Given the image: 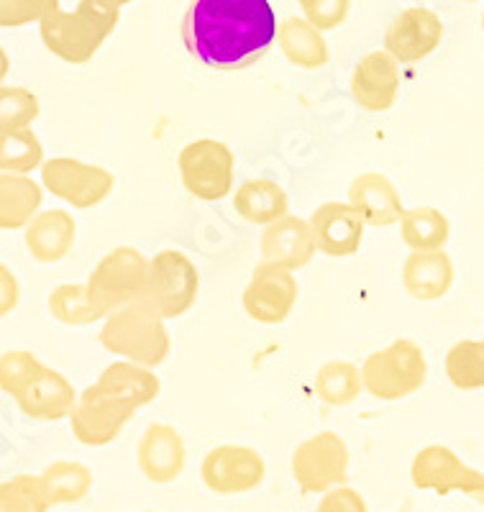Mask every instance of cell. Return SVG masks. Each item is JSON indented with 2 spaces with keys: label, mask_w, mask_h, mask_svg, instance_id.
<instances>
[{
  "label": "cell",
  "mask_w": 484,
  "mask_h": 512,
  "mask_svg": "<svg viewBox=\"0 0 484 512\" xmlns=\"http://www.w3.org/2000/svg\"><path fill=\"white\" fill-rule=\"evenodd\" d=\"M182 41L208 70H246L277 41L275 8L269 0H193L182 21Z\"/></svg>",
  "instance_id": "obj_1"
},
{
  "label": "cell",
  "mask_w": 484,
  "mask_h": 512,
  "mask_svg": "<svg viewBox=\"0 0 484 512\" xmlns=\"http://www.w3.org/2000/svg\"><path fill=\"white\" fill-rule=\"evenodd\" d=\"M100 344L105 351L141 367L157 369L170 359L172 338L167 323L157 315L146 313L141 305H126L103 320Z\"/></svg>",
  "instance_id": "obj_2"
},
{
  "label": "cell",
  "mask_w": 484,
  "mask_h": 512,
  "mask_svg": "<svg viewBox=\"0 0 484 512\" xmlns=\"http://www.w3.org/2000/svg\"><path fill=\"white\" fill-rule=\"evenodd\" d=\"M200 274L193 259L180 249H162L149 259V277L139 303L146 313L157 315L164 323L185 315L198 300Z\"/></svg>",
  "instance_id": "obj_3"
},
{
  "label": "cell",
  "mask_w": 484,
  "mask_h": 512,
  "mask_svg": "<svg viewBox=\"0 0 484 512\" xmlns=\"http://www.w3.org/2000/svg\"><path fill=\"white\" fill-rule=\"evenodd\" d=\"M428 361L413 338H395L385 349L364 359V390L380 402H397L415 395L426 384Z\"/></svg>",
  "instance_id": "obj_4"
},
{
  "label": "cell",
  "mask_w": 484,
  "mask_h": 512,
  "mask_svg": "<svg viewBox=\"0 0 484 512\" xmlns=\"http://www.w3.org/2000/svg\"><path fill=\"white\" fill-rule=\"evenodd\" d=\"M177 172L187 195L203 203H218L234 192L236 159L223 141L195 139L177 154Z\"/></svg>",
  "instance_id": "obj_5"
},
{
  "label": "cell",
  "mask_w": 484,
  "mask_h": 512,
  "mask_svg": "<svg viewBox=\"0 0 484 512\" xmlns=\"http://www.w3.org/2000/svg\"><path fill=\"white\" fill-rule=\"evenodd\" d=\"M146 277H149V259L134 246H116L95 264L85 285L100 313L108 318L126 305L139 303Z\"/></svg>",
  "instance_id": "obj_6"
},
{
  "label": "cell",
  "mask_w": 484,
  "mask_h": 512,
  "mask_svg": "<svg viewBox=\"0 0 484 512\" xmlns=\"http://www.w3.org/2000/svg\"><path fill=\"white\" fill-rule=\"evenodd\" d=\"M351 454L336 431H318L292 451V479L303 495H323L349 479Z\"/></svg>",
  "instance_id": "obj_7"
},
{
  "label": "cell",
  "mask_w": 484,
  "mask_h": 512,
  "mask_svg": "<svg viewBox=\"0 0 484 512\" xmlns=\"http://www.w3.org/2000/svg\"><path fill=\"white\" fill-rule=\"evenodd\" d=\"M39 172L44 190L77 210L98 208L100 203L111 198L113 187H116V177L111 169L75 157L47 159Z\"/></svg>",
  "instance_id": "obj_8"
},
{
  "label": "cell",
  "mask_w": 484,
  "mask_h": 512,
  "mask_svg": "<svg viewBox=\"0 0 484 512\" xmlns=\"http://www.w3.org/2000/svg\"><path fill=\"white\" fill-rule=\"evenodd\" d=\"M410 482L420 492H433L441 497L461 492L477 502L484 495V472H477L444 443H431L413 456Z\"/></svg>",
  "instance_id": "obj_9"
},
{
  "label": "cell",
  "mask_w": 484,
  "mask_h": 512,
  "mask_svg": "<svg viewBox=\"0 0 484 512\" xmlns=\"http://www.w3.org/2000/svg\"><path fill=\"white\" fill-rule=\"evenodd\" d=\"M111 8H98L93 3H85L75 16H52L44 24V44L49 52L57 54L59 59L72 64H82L93 59L103 39L113 29Z\"/></svg>",
  "instance_id": "obj_10"
},
{
  "label": "cell",
  "mask_w": 484,
  "mask_h": 512,
  "mask_svg": "<svg viewBox=\"0 0 484 512\" xmlns=\"http://www.w3.org/2000/svg\"><path fill=\"white\" fill-rule=\"evenodd\" d=\"M139 408H134L131 402L121 400V397L111 395V392L100 390L98 384H90L77 397L75 408L70 415L72 436L82 443V446L100 448L116 441L121 431L134 420Z\"/></svg>",
  "instance_id": "obj_11"
},
{
  "label": "cell",
  "mask_w": 484,
  "mask_h": 512,
  "mask_svg": "<svg viewBox=\"0 0 484 512\" xmlns=\"http://www.w3.org/2000/svg\"><path fill=\"white\" fill-rule=\"evenodd\" d=\"M200 479L210 492L223 497L246 495L267 479V461L257 448L244 443H221L200 461Z\"/></svg>",
  "instance_id": "obj_12"
},
{
  "label": "cell",
  "mask_w": 484,
  "mask_h": 512,
  "mask_svg": "<svg viewBox=\"0 0 484 512\" xmlns=\"http://www.w3.org/2000/svg\"><path fill=\"white\" fill-rule=\"evenodd\" d=\"M300 287L295 272L272 262H259L241 295V308L254 323L280 326L295 310Z\"/></svg>",
  "instance_id": "obj_13"
},
{
  "label": "cell",
  "mask_w": 484,
  "mask_h": 512,
  "mask_svg": "<svg viewBox=\"0 0 484 512\" xmlns=\"http://www.w3.org/2000/svg\"><path fill=\"white\" fill-rule=\"evenodd\" d=\"M136 461H139V472L144 474L146 482L172 484L185 469V438L170 423L146 425L139 446H136Z\"/></svg>",
  "instance_id": "obj_14"
},
{
  "label": "cell",
  "mask_w": 484,
  "mask_h": 512,
  "mask_svg": "<svg viewBox=\"0 0 484 512\" xmlns=\"http://www.w3.org/2000/svg\"><path fill=\"white\" fill-rule=\"evenodd\" d=\"M308 221L318 251L333 256V259H346V256L356 254L362 246L364 231L369 228L349 203H336V200L318 205Z\"/></svg>",
  "instance_id": "obj_15"
},
{
  "label": "cell",
  "mask_w": 484,
  "mask_h": 512,
  "mask_svg": "<svg viewBox=\"0 0 484 512\" xmlns=\"http://www.w3.org/2000/svg\"><path fill=\"white\" fill-rule=\"evenodd\" d=\"M390 52H372L356 64L351 75V98L369 113H385L397 103L400 67Z\"/></svg>",
  "instance_id": "obj_16"
},
{
  "label": "cell",
  "mask_w": 484,
  "mask_h": 512,
  "mask_svg": "<svg viewBox=\"0 0 484 512\" xmlns=\"http://www.w3.org/2000/svg\"><path fill=\"white\" fill-rule=\"evenodd\" d=\"M77 397L80 395L65 374L52 367H44L24 390L13 397V402L26 418L41 420V423H57V420H70Z\"/></svg>",
  "instance_id": "obj_17"
},
{
  "label": "cell",
  "mask_w": 484,
  "mask_h": 512,
  "mask_svg": "<svg viewBox=\"0 0 484 512\" xmlns=\"http://www.w3.org/2000/svg\"><path fill=\"white\" fill-rule=\"evenodd\" d=\"M259 251L264 262L280 264V267L298 272L305 269L318 254L310 221L298 216H285L282 221L272 223L259 236Z\"/></svg>",
  "instance_id": "obj_18"
},
{
  "label": "cell",
  "mask_w": 484,
  "mask_h": 512,
  "mask_svg": "<svg viewBox=\"0 0 484 512\" xmlns=\"http://www.w3.org/2000/svg\"><path fill=\"white\" fill-rule=\"evenodd\" d=\"M346 203L372 228H387L392 223H400V218L408 210L403 205V195L395 187V182L382 175V172L356 175L349 185V200Z\"/></svg>",
  "instance_id": "obj_19"
},
{
  "label": "cell",
  "mask_w": 484,
  "mask_h": 512,
  "mask_svg": "<svg viewBox=\"0 0 484 512\" xmlns=\"http://www.w3.org/2000/svg\"><path fill=\"white\" fill-rule=\"evenodd\" d=\"M403 287L413 300L436 303L454 287V262L444 249L410 251L403 264Z\"/></svg>",
  "instance_id": "obj_20"
},
{
  "label": "cell",
  "mask_w": 484,
  "mask_h": 512,
  "mask_svg": "<svg viewBox=\"0 0 484 512\" xmlns=\"http://www.w3.org/2000/svg\"><path fill=\"white\" fill-rule=\"evenodd\" d=\"M75 218L62 208L41 210L39 216L24 228V241L31 259L39 264L62 262L75 246Z\"/></svg>",
  "instance_id": "obj_21"
},
{
  "label": "cell",
  "mask_w": 484,
  "mask_h": 512,
  "mask_svg": "<svg viewBox=\"0 0 484 512\" xmlns=\"http://www.w3.org/2000/svg\"><path fill=\"white\" fill-rule=\"evenodd\" d=\"M441 21L433 13L415 8L397 18L387 34V52L403 64H413L426 59L441 41Z\"/></svg>",
  "instance_id": "obj_22"
},
{
  "label": "cell",
  "mask_w": 484,
  "mask_h": 512,
  "mask_svg": "<svg viewBox=\"0 0 484 512\" xmlns=\"http://www.w3.org/2000/svg\"><path fill=\"white\" fill-rule=\"evenodd\" d=\"M234 210L241 221L267 228L290 216V200L280 182L267 180V177H251L234 190Z\"/></svg>",
  "instance_id": "obj_23"
},
{
  "label": "cell",
  "mask_w": 484,
  "mask_h": 512,
  "mask_svg": "<svg viewBox=\"0 0 484 512\" xmlns=\"http://www.w3.org/2000/svg\"><path fill=\"white\" fill-rule=\"evenodd\" d=\"M95 384H98L100 390L131 402L139 410L146 408V405H152L159 397V392H162V382L154 374V369L141 367V364H134V361L126 359H118L113 364H108L98 374Z\"/></svg>",
  "instance_id": "obj_24"
},
{
  "label": "cell",
  "mask_w": 484,
  "mask_h": 512,
  "mask_svg": "<svg viewBox=\"0 0 484 512\" xmlns=\"http://www.w3.org/2000/svg\"><path fill=\"white\" fill-rule=\"evenodd\" d=\"M44 190L29 175H11L3 172L0 177V226L6 231L26 228L41 213Z\"/></svg>",
  "instance_id": "obj_25"
},
{
  "label": "cell",
  "mask_w": 484,
  "mask_h": 512,
  "mask_svg": "<svg viewBox=\"0 0 484 512\" xmlns=\"http://www.w3.org/2000/svg\"><path fill=\"white\" fill-rule=\"evenodd\" d=\"M400 236L410 251L444 249L451 236V223L444 210L433 205H415L400 218Z\"/></svg>",
  "instance_id": "obj_26"
},
{
  "label": "cell",
  "mask_w": 484,
  "mask_h": 512,
  "mask_svg": "<svg viewBox=\"0 0 484 512\" xmlns=\"http://www.w3.org/2000/svg\"><path fill=\"white\" fill-rule=\"evenodd\" d=\"M41 482L47 487V495L52 500V507L59 505H77L90 495L93 489V472L90 466L82 461L59 459L44 466L41 472Z\"/></svg>",
  "instance_id": "obj_27"
},
{
  "label": "cell",
  "mask_w": 484,
  "mask_h": 512,
  "mask_svg": "<svg viewBox=\"0 0 484 512\" xmlns=\"http://www.w3.org/2000/svg\"><path fill=\"white\" fill-rule=\"evenodd\" d=\"M362 390V367H354L351 361L331 359L315 374V395L328 408H346Z\"/></svg>",
  "instance_id": "obj_28"
},
{
  "label": "cell",
  "mask_w": 484,
  "mask_h": 512,
  "mask_svg": "<svg viewBox=\"0 0 484 512\" xmlns=\"http://www.w3.org/2000/svg\"><path fill=\"white\" fill-rule=\"evenodd\" d=\"M444 372L461 392L484 390V338H461L446 351Z\"/></svg>",
  "instance_id": "obj_29"
},
{
  "label": "cell",
  "mask_w": 484,
  "mask_h": 512,
  "mask_svg": "<svg viewBox=\"0 0 484 512\" xmlns=\"http://www.w3.org/2000/svg\"><path fill=\"white\" fill-rule=\"evenodd\" d=\"M49 313L54 320L65 326H93L105 320L95 300L90 297V290L85 282H67L49 292Z\"/></svg>",
  "instance_id": "obj_30"
},
{
  "label": "cell",
  "mask_w": 484,
  "mask_h": 512,
  "mask_svg": "<svg viewBox=\"0 0 484 512\" xmlns=\"http://www.w3.org/2000/svg\"><path fill=\"white\" fill-rule=\"evenodd\" d=\"M44 146L31 128H18L0 136V167L11 175H31L44 167Z\"/></svg>",
  "instance_id": "obj_31"
},
{
  "label": "cell",
  "mask_w": 484,
  "mask_h": 512,
  "mask_svg": "<svg viewBox=\"0 0 484 512\" xmlns=\"http://www.w3.org/2000/svg\"><path fill=\"white\" fill-rule=\"evenodd\" d=\"M52 500L41 474H16L0 487V512H49Z\"/></svg>",
  "instance_id": "obj_32"
},
{
  "label": "cell",
  "mask_w": 484,
  "mask_h": 512,
  "mask_svg": "<svg viewBox=\"0 0 484 512\" xmlns=\"http://www.w3.org/2000/svg\"><path fill=\"white\" fill-rule=\"evenodd\" d=\"M280 44L285 57L303 70H318L328 62L326 44L310 26L287 24L280 34Z\"/></svg>",
  "instance_id": "obj_33"
},
{
  "label": "cell",
  "mask_w": 484,
  "mask_h": 512,
  "mask_svg": "<svg viewBox=\"0 0 484 512\" xmlns=\"http://www.w3.org/2000/svg\"><path fill=\"white\" fill-rule=\"evenodd\" d=\"M39 118V98L29 88H13L6 85L0 90V131H18V128H31V123Z\"/></svg>",
  "instance_id": "obj_34"
},
{
  "label": "cell",
  "mask_w": 484,
  "mask_h": 512,
  "mask_svg": "<svg viewBox=\"0 0 484 512\" xmlns=\"http://www.w3.org/2000/svg\"><path fill=\"white\" fill-rule=\"evenodd\" d=\"M47 364H41L36 354L24 349H11L0 359V390L8 397H16L26 384L41 372Z\"/></svg>",
  "instance_id": "obj_35"
},
{
  "label": "cell",
  "mask_w": 484,
  "mask_h": 512,
  "mask_svg": "<svg viewBox=\"0 0 484 512\" xmlns=\"http://www.w3.org/2000/svg\"><path fill=\"white\" fill-rule=\"evenodd\" d=\"M315 512H369L367 500L362 497V492L349 484H339V487L323 492L321 502H318V510Z\"/></svg>",
  "instance_id": "obj_36"
},
{
  "label": "cell",
  "mask_w": 484,
  "mask_h": 512,
  "mask_svg": "<svg viewBox=\"0 0 484 512\" xmlns=\"http://www.w3.org/2000/svg\"><path fill=\"white\" fill-rule=\"evenodd\" d=\"M18 295H21L18 277L13 274V269L8 267V264H0V315H3V318L16 310Z\"/></svg>",
  "instance_id": "obj_37"
},
{
  "label": "cell",
  "mask_w": 484,
  "mask_h": 512,
  "mask_svg": "<svg viewBox=\"0 0 484 512\" xmlns=\"http://www.w3.org/2000/svg\"><path fill=\"white\" fill-rule=\"evenodd\" d=\"M52 0H6V24H21L47 11Z\"/></svg>",
  "instance_id": "obj_38"
},
{
  "label": "cell",
  "mask_w": 484,
  "mask_h": 512,
  "mask_svg": "<svg viewBox=\"0 0 484 512\" xmlns=\"http://www.w3.org/2000/svg\"><path fill=\"white\" fill-rule=\"evenodd\" d=\"M477 502H479V505H482V507H484V495H482V497H479V500H477Z\"/></svg>",
  "instance_id": "obj_39"
},
{
  "label": "cell",
  "mask_w": 484,
  "mask_h": 512,
  "mask_svg": "<svg viewBox=\"0 0 484 512\" xmlns=\"http://www.w3.org/2000/svg\"><path fill=\"white\" fill-rule=\"evenodd\" d=\"M134 512H157V510H134Z\"/></svg>",
  "instance_id": "obj_40"
},
{
  "label": "cell",
  "mask_w": 484,
  "mask_h": 512,
  "mask_svg": "<svg viewBox=\"0 0 484 512\" xmlns=\"http://www.w3.org/2000/svg\"><path fill=\"white\" fill-rule=\"evenodd\" d=\"M395 512H408V510H395Z\"/></svg>",
  "instance_id": "obj_41"
}]
</instances>
